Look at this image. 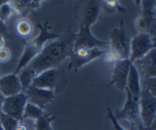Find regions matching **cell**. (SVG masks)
I'll use <instances>...</instances> for the list:
<instances>
[{
	"label": "cell",
	"mask_w": 156,
	"mask_h": 130,
	"mask_svg": "<svg viewBox=\"0 0 156 130\" xmlns=\"http://www.w3.org/2000/svg\"><path fill=\"white\" fill-rule=\"evenodd\" d=\"M137 130H152L150 127H145L142 123L137 125Z\"/></svg>",
	"instance_id": "obj_32"
},
{
	"label": "cell",
	"mask_w": 156,
	"mask_h": 130,
	"mask_svg": "<svg viewBox=\"0 0 156 130\" xmlns=\"http://www.w3.org/2000/svg\"><path fill=\"white\" fill-rule=\"evenodd\" d=\"M11 56H12V54L9 48H6V47L0 48V62H1V64L9 61V59H11Z\"/></svg>",
	"instance_id": "obj_27"
},
{
	"label": "cell",
	"mask_w": 156,
	"mask_h": 130,
	"mask_svg": "<svg viewBox=\"0 0 156 130\" xmlns=\"http://www.w3.org/2000/svg\"><path fill=\"white\" fill-rule=\"evenodd\" d=\"M153 42H154V46L156 47V34L153 37Z\"/></svg>",
	"instance_id": "obj_38"
},
{
	"label": "cell",
	"mask_w": 156,
	"mask_h": 130,
	"mask_svg": "<svg viewBox=\"0 0 156 130\" xmlns=\"http://www.w3.org/2000/svg\"><path fill=\"white\" fill-rule=\"evenodd\" d=\"M11 0H0V6L3 5L4 3H7V2H9Z\"/></svg>",
	"instance_id": "obj_36"
},
{
	"label": "cell",
	"mask_w": 156,
	"mask_h": 130,
	"mask_svg": "<svg viewBox=\"0 0 156 130\" xmlns=\"http://www.w3.org/2000/svg\"><path fill=\"white\" fill-rule=\"evenodd\" d=\"M106 51L102 48H78L72 51L70 55L69 69L77 71L84 65L89 64L94 59H97L101 56H104Z\"/></svg>",
	"instance_id": "obj_4"
},
{
	"label": "cell",
	"mask_w": 156,
	"mask_h": 130,
	"mask_svg": "<svg viewBox=\"0 0 156 130\" xmlns=\"http://www.w3.org/2000/svg\"><path fill=\"white\" fill-rule=\"evenodd\" d=\"M146 77H156V47L137 61Z\"/></svg>",
	"instance_id": "obj_17"
},
{
	"label": "cell",
	"mask_w": 156,
	"mask_h": 130,
	"mask_svg": "<svg viewBox=\"0 0 156 130\" xmlns=\"http://www.w3.org/2000/svg\"><path fill=\"white\" fill-rule=\"evenodd\" d=\"M56 79H57V69L56 68L48 69L46 71H43L40 74H37L32 79L30 86L53 91L55 89V84H56Z\"/></svg>",
	"instance_id": "obj_14"
},
{
	"label": "cell",
	"mask_w": 156,
	"mask_h": 130,
	"mask_svg": "<svg viewBox=\"0 0 156 130\" xmlns=\"http://www.w3.org/2000/svg\"><path fill=\"white\" fill-rule=\"evenodd\" d=\"M154 47L152 36L145 32L136 34L133 39H131V43H130V61L134 62L135 61H138Z\"/></svg>",
	"instance_id": "obj_6"
},
{
	"label": "cell",
	"mask_w": 156,
	"mask_h": 130,
	"mask_svg": "<svg viewBox=\"0 0 156 130\" xmlns=\"http://www.w3.org/2000/svg\"><path fill=\"white\" fill-rule=\"evenodd\" d=\"M4 45H5V37L2 34H0V48L4 47Z\"/></svg>",
	"instance_id": "obj_31"
},
{
	"label": "cell",
	"mask_w": 156,
	"mask_h": 130,
	"mask_svg": "<svg viewBox=\"0 0 156 130\" xmlns=\"http://www.w3.org/2000/svg\"><path fill=\"white\" fill-rule=\"evenodd\" d=\"M134 26H135V28H136V30L138 31V33H140V32L147 33V32H146V30H147V28H146V23L142 17H138V18L135 20Z\"/></svg>",
	"instance_id": "obj_28"
},
{
	"label": "cell",
	"mask_w": 156,
	"mask_h": 130,
	"mask_svg": "<svg viewBox=\"0 0 156 130\" xmlns=\"http://www.w3.org/2000/svg\"><path fill=\"white\" fill-rule=\"evenodd\" d=\"M75 34L72 33L65 39H59L47 43L37 55L20 71L19 78L23 91L30 86L31 81L37 74L48 69L56 68L67 57H70L73 51Z\"/></svg>",
	"instance_id": "obj_1"
},
{
	"label": "cell",
	"mask_w": 156,
	"mask_h": 130,
	"mask_svg": "<svg viewBox=\"0 0 156 130\" xmlns=\"http://www.w3.org/2000/svg\"><path fill=\"white\" fill-rule=\"evenodd\" d=\"M106 116H107V119L110 121V123H112V128H114V130H127V129H125L124 127L122 126L120 123H119V121H118L117 119L115 118V114H114V112H112V108H110V106L108 105L107 106V108H106Z\"/></svg>",
	"instance_id": "obj_25"
},
{
	"label": "cell",
	"mask_w": 156,
	"mask_h": 130,
	"mask_svg": "<svg viewBox=\"0 0 156 130\" xmlns=\"http://www.w3.org/2000/svg\"><path fill=\"white\" fill-rule=\"evenodd\" d=\"M45 112L44 109L40 108V107L36 106L34 104L30 103L27 101L26 105H25L24 112H23V120L24 119H30V120H36L41 117L43 114Z\"/></svg>",
	"instance_id": "obj_21"
},
{
	"label": "cell",
	"mask_w": 156,
	"mask_h": 130,
	"mask_svg": "<svg viewBox=\"0 0 156 130\" xmlns=\"http://www.w3.org/2000/svg\"><path fill=\"white\" fill-rule=\"evenodd\" d=\"M0 77H1V74H0Z\"/></svg>",
	"instance_id": "obj_41"
},
{
	"label": "cell",
	"mask_w": 156,
	"mask_h": 130,
	"mask_svg": "<svg viewBox=\"0 0 156 130\" xmlns=\"http://www.w3.org/2000/svg\"><path fill=\"white\" fill-rule=\"evenodd\" d=\"M19 123L20 121H18V120L2 111L0 112V124H1L3 130H16Z\"/></svg>",
	"instance_id": "obj_22"
},
{
	"label": "cell",
	"mask_w": 156,
	"mask_h": 130,
	"mask_svg": "<svg viewBox=\"0 0 156 130\" xmlns=\"http://www.w3.org/2000/svg\"><path fill=\"white\" fill-rule=\"evenodd\" d=\"M107 46H109V42L97 39L90 31V27L80 24L79 31L75 34L73 50L78 48H102Z\"/></svg>",
	"instance_id": "obj_7"
},
{
	"label": "cell",
	"mask_w": 156,
	"mask_h": 130,
	"mask_svg": "<svg viewBox=\"0 0 156 130\" xmlns=\"http://www.w3.org/2000/svg\"><path fill=\"white\" fill-rule=\"evenodd\" d=\"M27 103V96L25 93H20L11 97H5L1 107V111L9 114L18 121H23V112Z\"/></svg>",
	"instance_id": "obj_8"
},
{
	"label": "cell",
	"mask_w": 156,
	"mask_h": 130,
	"mask_svg": "<svg viewBox=\"0 0 156 130\" xmlns=\"http://www.w3.org/2000/svg\"><path fill=\"white\" fill-rule=\"evenodd\" d=\"M101 6L107 14H112V12L125 14L127 12L126 9L119 3V0H101Z\"/></svg>",
	"instance_id": "obj_20"
},
{
	"label": "cell",
	"mask_w": 156,
	"mask_h": 130,
	"mask_svg": "<svg viewBox=\"0 0 156 130\" xmlns=\"http://www.w3.org/2000/svg\"><path fill=\"white\" fill-rule=\"evenodd\" d=\"M125 90H127L135 99L140 101V94H142L143 89H142V86H140V73H138V70L134 62H132L131 66H130L129 74H128V78H127L126 89Z\"/></svg>",
	"instance_id": "obj_15"
},
{
	"label": "cell",
	"mask_w": 156,
	"mask_h": 130,
	"mask_svg": "<svg viewBox=\"0 0 156 130\" xmlns=\"http://www.w3.org/2000/svg\"><path fill=\"white\" fill-rule=\"evenodd\" d=\"M126 93V100H125L124 106L122 109L118 111L115 114V118L120 121V120H127L130 123L138 125L140 124V103L138 100H136L132 96L127 90H125Z\"/></svg>",
	"instance_id": "obj_9"
},
{
	"label": "cell",
	"mask_w": 156,
	"mask_h": 130,
	"mask_svg": "<svg viewBox=\"0 0 156 130\" xmlns=\"http://www.w3.org/2000/svg\"><path fill=\"white\" fill-rule=\"evenodd\" d=\"M146 87L151 95L156 97V77H146Z\"/></svg>",
	"instance_id": "obj_26"
},
{
	"label": "cell",
	"mask_w": 156,
	"mask_h": 130,
	"mask_svg": "<svg viewBox=\"0 0 156 130\" xmlns=\"http://www.w3.org/2000/svg\"><path fill=\"white\" fill-rule=\"evenodd\" d=\"M16 130H28V128H27V127L25 126L24 124H22V123H19L18 127H17V128H16Z\"/></svg>",
	"instance_id": "obj_33"
},
{
	"label": "cell",
	"mask_w": 156,
	"mask_h": 130,
	"mask_svg": "<svg viewBox=\"0 0 156 130\" xmlns=\"http://www.w3.org/2000/svg\"><path fill=\"white\" fill-rule=\"evenodd\" d=\"M130 39L129 32L121 21L120 26L114 28L109 33V51L115 54L118 59H127L130 56Z\"/></svg>",
	"instance_id": "obj_3"
},
{
	"label": "cell",
	"mask_w": 156,
	"mask_h": 130,
	"mask_svg": "<svg viewBox=\"0 0 156 130\" xmlns=\"http://www.w3.org/2000/svg\"><path fill=\"white\" fill-rule=\"evenodd\" d=\"M0 130H3V128H2V126H1V124H0Z\"/></svg>",
	"instance_id": "obj_39"
},
{
	"label": "cell",
	"mask_w": 156,
	"mask_h": 130,
	"mask_svg": "<svg viewBox=\"0 0 156 130\" xmlns=\"http://www.w3.org/2000/svg\"><path fill=\"white\" fill-rule=\"evenodd\" d=\"M55 119V116L45 111L41 117L36 120L34 130H53L51 127V122Z\"/></svg>",
	"instance_id": "obj_19"
},
{
	"label": "cell",
	"mask_w": 156,
	"mask_h": 130,
	"mask_svg": "<svg viewBox=\"0 0 156 130\" xmlns=\"http://www.w3.org/2000/svg\"><path fill=\"white\" fill-rule=\"evenodd\" d=\"M32 1L34 0H11L9 3L12 4L15 12L21 14L25 9H30V5H31Z\"/></svg>",
	"instance_id": "obj_23"
},
{
	"label": "cell",
	"mask_w": 156,
	"mask_h": 130,
	"mask_svg": "<svg viewBox=\"0 0 156 130\" xmlns=\"http://www.w3.org/2000/svg\"><path fill=\"white\" fill-rule=\"evenodd\" d=\"M43 1H44V0H34V1H32V3H31V5H30V9H39Z\"/></svg>",
	"instance_id": "obj_30"
},
{
	"label": "cell",
	"mask_w": 156,
	"mask_h": 130,
	"mask_svg": "<svg viewBox=\"0 0 156 130\" xmlns=\"http://www.w3.org/2000/svg\"><path fill=\"white\" fill-rule=\"evenodd\" d=\"M12 14H15V11L9 2L4 3L3 5L0 6V20H1L2 22L5 23Z\"/></svg>",
	"instance_id": "obj_24"
},
{
	"label": "cell",
	"mask_w": 156,
	"mask_h": 130,
	"mask_svg": "<svg viewBox=\"0 0 156 130\" xmlns=\"http://www.w3.org/2000/svg\"><path fill=\"white\" fill-rule=\"evenodd\" d=\"M150 128H151V129H152V130H156V117H155L154 121H153V123H152V124H151Z\"/></svg>",
	"instance_id": "obj_35"
},
{
	"label": "cell",
	"mask_w": 156,
	"mask_h": 130,
	"mask_svg": "<svg viewBox=\"0 0 156 130\" xmlns=\"http://www.w3.org/2000/svg\"><path fill=\"white\" fill-rule=\"evenodd\" d=\"M142 18L146 23V32L154 37L156 34V18L154 17V9L156 0H142Z\"/></svg>",
	"instance_id": "obj_13"
},
{
	"label": "cell",
	"mask_w": 156,
	"mask_h": 130,
	"mask_svg": "<svg viewBox=\"0 0 156 130\" xmlns=\"http://www.w3.org/2000/svg\"><path fill=\"white\" fill-rule=\"evenodd\" d=\"M0 34H2V36H7V28H6V25L4 22H2L1 20H0Z\"/></svg>",
	"instance_id": "obj_29"
},
{
	"label": "cell",
	"mask_w": 156,
	"mask_h": 130,
	"mask_svg": "<svg viewBox=\"0 0 156 130\" xmlns=\"http://www.w3.org/2000/svg\"><path fill=\"white\" fill-rule=\"evenodd\" d=\"M101 0H89L83 12V18L81 24L90 27L97 22L101 11Z\"/></svg>",
	"instance_id": "obj_16"
},
{
	"label": "cell",
	"mask_w": 156,
	"mask_h": 130,
	"mask_svg": "<svg viewBox=\"0 0 156 130\" xmlns=\"http://www.w3.org/2000/svg\"><path fill=\"white\" fill-rule=\"evenodd\" d=\"M62 2H65V1H66V0H62ZM79 1H81V0H79Z\"/></svg>",
	"instance_id": "obj_40"
},
{
	"label": "cell",
	"mask_w": 156,
	"mask_h": 130,
	"mask_svg": "<svg viewBox=\"0 0 156 130\" xmlns=\"http://www.w3.org/2000/svg\"><path fill=\"white\" fill-rule=\"evenodd\" d=\"M15 30H16L17 34L19 37H23V39H27L34 32V25L30 22V20L23 18L18 20L15 26Z\"/></svg>",
	"instance_id": "obj_18"
},
{
	"label": "cell",
	"mask_w": 156,
	"mask_h": 130,
	"mask_svg": "<svg viewBox=\"0 0 156 130\" xmlns=\"http://www.w3.org/2000/svg\"><path fill=\"white\" fill-rule=\"evenodd\" d=\"M4 98H5V97H4L3 95L1 94V92H0V112H1V107H2V104H3Z\"/></svg>",
	"instance_id": "obj_34"
},
{
	"label": "cell",
	"mask_w": 156,
	"mask_h": 130,
	"mask_svg": "<svg viewBox=\"0 0 156 130\" xmlns=\"http://www.w3.org/2000/svg\"><path fill=\"white\" fill-rule=\"evenodd\" d=\"M25 94L27 96V101L42 109H44L55 99V93L53 91L34 86L27 87L25 90Z\"/></svg>",
	"instance_id": "obj_11"
},
{
	"label": "cell",
	"mask_w": 156,
	"mask_h": 130,
	"mask_svg": "<svg viewBox=\"0 0 156 130\" xmlns=\"http://www.w3.org/2000/svg\"><path fill=\"white\" fill-rule=\"evenodd\" d=\"M132 62L129 58L127 59H118L115 61V67L112 74V81L110 84L115 86L119 91H125L127 84V78L129 74L130 66Z\"/></svg>",
	"instance_id": "obj_10"
},
{
	"label": "cell",
	"mask_w": 156,
	"mask_h": 130,
	"mask_svg": "<svg viewBox=\"0 0 156 130\" xmlns=\"http://www.w3.org/2000/svg\"><path fill=\"white\" fill-rule=\"evenodd\" d=\"M134 1V3L136 4V5H140V2H142V0H133Z\"/></svg>",
	"instance_id": "obj_37"
},
{
	"label": "cell",
	"mask_w": 156,
	"mask_h": 130,
	"mask_svg": "<svg viewBox=\"0 0 156 130\" xmlns=\"http://www.w3.org/2000/svg\"><path fill=\"white\" fill-rule=\"evenodd\" d=\"M138 103L140 123L145 127H150L156 117V97L151 95L147 89H143Z\"/></svg>",
	"instance_id": "obj_5"
},
{
	"label": "cell",
	"mask_w": 156,
	"mask_h": 130,
	"mask_svg": "<svg viewBox=\"0 0 156 130\" xmlns=\"http://www.w3.org/2000/svg\"><path fill=\"white\" fill-rule=\"evenodd\" d=\"M23 91L18 74H7L0 77V92L4 97H11Z\"/></svg>",
	"instance_id": "obj_12"
},
{
	"label": "cell",
	"mask_w": 156,
	"mask_h": 130,
	"mask_svg": "<svg viewBox=\"0 0 156 130\" xmlns=\"http://www.w3.org/2000/svg\"><path fill=\"white\" fill-rule=\"evenodd\" d=\"M37 27L40 29V33L37 34V37L32 39L31 41L25 45L23 53H22L21 57H20L18 65H17V68L14 71L15 74H19V72L23 68H25L42 51V49L44 48L45 45L48 42L54 41V40H57L60 37V34L50 31L48 21L45 22L44 25L37 24Z\"/></svg>",
	"instance_id": "obj_2"
}]
</instances>
